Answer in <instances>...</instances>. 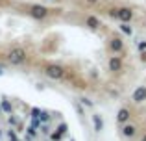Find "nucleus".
<instances>
[{
  "instance_id": "f257e3e1",
  "label": "nucleus",
  "mask_w": 146,
  "mask_h": 141,
  "mask_svg": "<svg viewBox=\"0 0 146 141\" xmlns=\"http://www.w3.org/2000/svg\"><path fill=\"white\" fill-rule=\"evenodd\" d=\"M109 17L117 19L120 22H131L133 17H135V11L128 6H122V7H115V9H109Z\"/></svg>"
},
{
  "instance_id": "f03ea898",
  "label": "nucleus",
  "mask_w": 146,
  "mask_h": 141,
  "mask_svg": "<svg viewBox=\"0 0 146 141\" xmlns=\"http://www.w3.org/2000/svg\"><path fill=\"white\" fill-rule=\"evenodd\" d=\"M7 61H9L11 65H22V63L26 61V50H22V48H13V50L7 54Z\"/></svg>"
},
{
  "instance_id": "7ed1b4c3",
  "label": "nucleus",
  "mask_w": 146,
  "mask_h": 141,
  "mask_svg": "<svg viewBox=\"0 0 146 141\" xmlns=\"http://www.w3.org/2000/svg\"><path fill=\"white\" fill-rule=\"evenodd\" d=\"M44 74L52 80H61L65 76V69L61 65H56V63H50V65L44 67Z\"/></svg>"
},
{
  "instance_id": "20e7f679",
  "label": "nucleus",
  "mask_w": 146,
  "mask_h": 141,
  "mask_svg": "<svg viewBox=\"0 0 146 141\" xmlns=\"http://www.w3.org/2000/svg\"><path fill=\"white\" fill-rule=\"evenodd\" d=\"M30 17H33V19H37V21H43V19H46L48 17V13H50V9L46 6H41V4H33L32 7H30Z\"/></svg>"
},
{
  "instance_id": "39448f33",
  "label": "nucleus",
  "mask_w": 146,
  "mask_h": 141,
  "mask_svg": "<svg viewBox=\"0 0 146 141\" xmlns=\"http://www.w3.org/2000/svg\"><path fill=\"white\" fill-rule=\"evenodd\" d=\"M109 50L113 52V54H122V52H124V41L118 35L111 37L109 39Z\"/></svg>"
},
{
  "instance_id": "423d86ee",
  "label": "nucleus",
  "mask_w": 146,
  "mask_h": 141,
  "mask_svg": "<svg viewBox=\"0 0 146 141\" xmlns=\"http://www.w3.org/2000/svg\"><path fill=\"white\" fill-rule=\"evenodd\" d=\"M107 67H109L111 72H120L124 69V63H122V58L120 56H111L109 61H107Z\"/></svg>"
},
{
  "instance_id": "0eeeda50",
  "label": "nucleus",
  "mask_w": 146,
  "mask_h": 141,
  "mask_svg": "<svg viewBox=\"0 0 146 141\" xmlns=\"http://www.w3.org/2000/svg\"><path fill=\"white\" fill-rule=\"evenodd\" d=\"M131 100L135 102V104H143L146 100V86L135 87V91H133V95H131Z\"/></svg>"
},
{
  "instance_id": "6e6552de",
  "label": "nucleus",
  "mask_w": 146,
  "mask_h": 141,
  "mask_svg": "<svg viewBox=\"0 0 146 141\" xmlns=\"http://www.w3.org/2000/svg\"><path fill=\"white\" fill-rule=\"evenodd\" d=\"M85 26L89 30H100L102 28V21H100L96 15H87L85 17Z\"/></svg>"
},
{
  "instance_id": "1a4fd4ad",
  "label": "nucleus",
  "mask_w": 146,
  "mask_h": 141,
  "mask_svg": "<svg viewBox=\"0 0 146 141\" xmlns=\"http://www.w3.org/2000/svg\"><path fill=\"white\" fill-rule=\"evenodd\" d=\"M122 136L128 138V139H133L137 136V126H135V124H129V123L122 124Z\"/></svg>"
},
{
  "instance_id": "9d476101",
  "label": "nucleus",
  "mask_w": 146,
  "mask_h": 141,
  "mask_svg": "<svg viewBox=\"0 0 146 141\" xmlns=\"http://www.w3.org/2000/svg\"><path fill=\"white\" fill-rule=\"evenodd\" d=\"M129 117H131V112H129L128 108H120V110H118V113H117V121H118L120 124L129 123Z\"/></svg>"
},
{
  "instance_id": "9b49d317",
  "label": "nucleus",
  "mask_w": 146,
  "mask_h": 141,
  "mask_svg": "<svg viewBox=\"0 0 146 141\" xmlns=\"http://www.w3.org/2000/svg\"><path fill=\"white\" fill-rule=\"evenodd\" d=\"M118 30H120L124 35H129V37L133 35V28L129 26V22H120V24H118Z\"/></svg>"
},
{
  "instance_id": "f8f14e48",
  "label": "nucleus",
  "mask_w": 146,
  "mask_h": 141,
  "mask_svg": "<svg viewBox=\"0 0 146 141\" xmlns=\"http://www.w3.org/2000/svg\"><path fill=\"white\" fill-rule=\"evenodd\" d=\"M93 124H94V132H100L104 128V121L100 115H93Z\"/></svg>"
},
{
  "instance_id": "ddd939ff",
  "label": "nucleus",
  "mask_w": 146,
  "mask_h": 141,
  "mask_svg": "<svg viewBox=\"0 0 146 141\" xmlns=\"http://www.w3.org/2000/svg\"><path fill=\"white\" fill-rule=\"evenodd\" d=\"M2 110H4L6 113H11V104H9L7 100H2Z\"/></svg>"
},
{
  "instance_id": "4468645a",
  "label": "nucleus",
  "mask_w": 146,
  "mask_h": 141,
  "mask_svg": "<svg viewBox=\"0 0 146 141\" xmlns=\"http://www.w3.org/2000/svg\"><path fill=\"white\" fill-rule=\"evenodd\" d=\"M82 104H85V106H93V102H91L89 98H82Z\"/></svg>"
},
{
  "instance_id": "2eb2a0df",
  "label": "nucleus",
  "mask_w": 146,
  "mask_h": 141,
  "mask_svg": "<svg viewBox=\"0 0 146 141\" xmlns=\"http://www.w3.org/2000/svg\"><path fill=\"white\" fill-rule=\"evenodd\" d=\"M85 2H87V4H91V6H96L100 0H85Z\"/></svg>"
},
{
  "instance_id": "dca6fc26",
  "label": "nucleus",
  "mask_w": 146,
  "mask_h": 141,
  "mask_svg": "<svg viewBox=\"0 0 146 141\" xmlns=\"http://www.w3.org/2000/svg\"><path fill=\"white\" fill-rule=\"evenodd\" d=\"M139 50H141V52L146 50V43H139Z\"/></svg>"
},
{
  "instance_id": "f3484780",
  "label": "nucleus",
  "mask_w": 146,
  "mask_h": 141,
  "mask_svg": "<svg viewBox=\"0 0 146 141\" xmlns=\"http://www.w3.org/2000/svg\"><path fill=\"white\" fill-rule=\"evenodd\" d=\"M141 59H143V61H146V50L141 52Z\"/></svg>"
},
{
  "instance_id": "a211bd4d",
  "label": "nucleus",
  "mask_w": 146,
  "mask_h": 141,
  "mask_svg": "<svg viewBox=\"0 0 146 141\" xmlns=\"http://www.w3.org/2000/svg\"><path fill=\"white\" fill-rule=\"evenodd\" d=\"M141 141H146V134H144V136H143V138H141Z\"/></svg>"
},
{
  "instance_id": "6ab92c4d",
  "label": "nucleus",
  "mask_w": 146,
  "mask_h": 141,
  "mask_svg": "<svg viewBox=\"0 0 146 141\" xmlns=\"http://www.w3.org/2000/svg\"><path fill=\"white\" fill-rule=\"evenodd\" d=\"M4 74V71H2V67H0V76H2Z\"/></svg>"
},
{
  "instance_id": "aec40b11",
  "label": "nucleus",
  "mask_w": 146,
  "mask_h": 141,
  "mask_svg": "<svg viewBox=\"0 0 146 141\" xmlns=\"http://www.w3.org/2000/svg\"><path fill=\"white\" fill-rule=\"evenodd\" d=\"M50 2H54V0H50Z\"/></svg>"
}]
</instances>
